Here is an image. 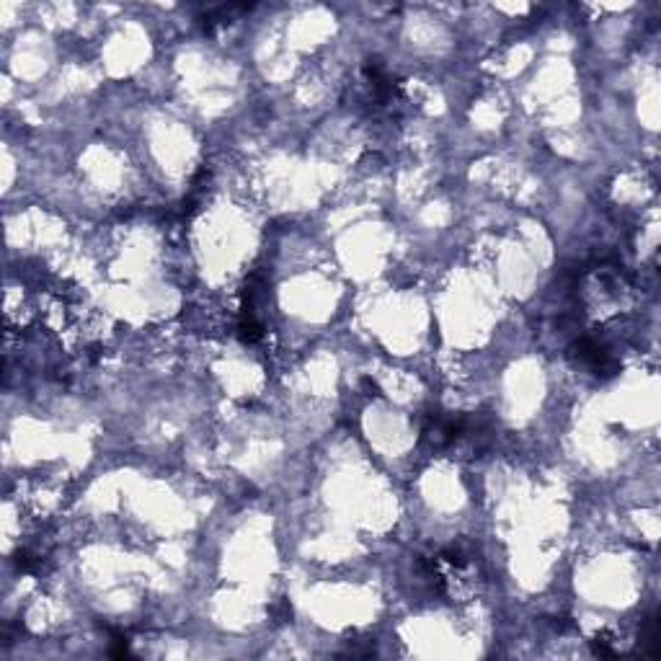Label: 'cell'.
Returning <instances> with one entry per match:
<instances>
[{"label": "cell", "instance_id": "obj_1", "mask_svg": "<svg viewBox=\"0 0 661 661\" xmlns=\"http://www.w3.org/2000/svg\"><path fill=\"white\" fill-rule=\"evenodd\" d=\"M468 424H470V416H453V413H429L424 421V442L432 447L434 453H445V450H453L458 442H465L468 434Z\"/></svg>", "mask_w": 661, "mask_h": 661}, {"label": "cell", "instance_id": "obj_5", "mask_svg": "<svg viewBox=\"0 0 661 661\" xmlns=\"http://www.w3.org/2000/svg\"><path fill=\"white\" fill-rule=\"evenodd\" d=\"M16 566H19L21 571H34V568L39 566V558L24 550V553H19V555H16Z\"/></svg>", "mask_w": 661, "mask_h": 661}, {"label": "cell", "instance_id": "obj_2", "mask_svg": "<svg viewBox=\"0 0 661 661\" xmlns=\"http://www.w3.org/2000/svg\"><path fill=\"white\" fill-rule=\"evenodd\" d=\"M574 357L579 359V365L589 367L594 375H602V378H612L620 372V362L610 354V349L605 344H600L597 338H579L574 344Z\"/></svg>", "mask_w": 661, "mask_h": 661}, {"label": "cell", "instance_id": "obj_3", "mask_svg": "<svg viewBox=\"0 0 661 661\" xmlns=\"http://www.w3.org/2000/svg\"><path fill=\"white\" fill-rule=\"evenodd\" d=\"M238 336L246 344H256L263 338V326L256 318V313H243L241 316V323H238Z\"/></svg>", "mask_w": 661, "mask_h": 661}, {"label": "cell", "instance_id": "obj_4", "mask_svg": "<svg viewBox=\"0 0 661 661\" xmlns=\"http://www.w3.org/2000/svg\"><path fill=\"white\" fill-rule=\"evenodd\" d=\"M641 654L659 656V620L656 617H648L641 627Z\"/></svg>", "mask_w": 661, "mask_h": 661}]
</instances>
